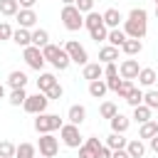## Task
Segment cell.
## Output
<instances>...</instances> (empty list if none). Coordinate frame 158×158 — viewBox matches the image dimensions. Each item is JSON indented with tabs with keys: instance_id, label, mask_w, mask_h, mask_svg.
Listing matches in <instances>:
<instances>
[{
	"instance_id": "4",
	"label": "cell",
	"mask_w": 158,
	"mask_h": 158,
	"mask_svg": "<svg viewBox=\"0 0 158 158\" xmlns=\"http://www.w3.org/2000/svg\"><path fill=\"white\" fill-rule=\"evenodd\" d=\"M59 20H62L64 30H69V32H77L84 27V15L77 10V5H64L59 12Z\"/></svg>"
},
{
	"instance_id": "44",
	"label": "cell",
	"mask_w": 158,
	"mask_h": 158,
	"mask_svg": "<svg viewBox=\"0 0 158 158\" xmlns=\"http://www.w3.org/2000/svg\"><path fill=\"white\" fill-rule=\"evenodd\" d=\"M84 143H86V146H89V148H91L94 153H99V148L104 146V143H101V141H99L96 136H89V138H84Z\"/></svg>"
},
{
	"instance_id": "51",
	"label": "cell",
	"mask_w": 158,
	"mask_h": 158,
	"mask_svg": "<svg viewBox=\"0 0 158 158\" xmlns=\"http://www.w3.org/2000/svg\"><path fill=\"white\" fill-rule=\"evenodd\" d=\"M62 2H64V5H74L77 0H62Z\"/></svg>"
},
{
	"instance_id": "5",
	"label": "cell",
	"mask_w": 158,
	"mask_h": 158,
	"mask_svg": "<svg viewBox=\"0 0 158 158\" xmlns=\"http://www.w3.org/2000/svg\"><path fill=\"white\" fill-rule=\"evenodd\" d=\"M59 141H62L67 148H81V146H84V136L79 133V126H74V123H69V121L59 128Z\"/></svg>"
},
{
	"instance_id": "36",
	"label": "cell",
	"mask_w": 158,
	"mask_h": 158,
	"mask_svg": "<svg viewBox=\"0 0 158 158\" xmlns=\"http://www.w3.org/2000/svg\"><path fill=\"white\" fill-rule=\"evenodd\" d=\"M133 89H136V84H133V81H131V79H123V81H121V86H118V91H116V94H118V99H123V101H126V99H128V94H131V91H133Z\"/></svg>"
},
{
	"instance_id": "14",
	"label": "cell",
	"mask_w": 158,
	"mask_h": 158,
	"mask_svg": "<svg viewBox=\"0 0 158 158\" xmlns=\"http://www.w3.org/2000/svg\"><path fill=\"white\" fill-rule=\"evenodd\" d=\"M101 15H104V25H106L109 30H116V27L121 25V20H123V15H121L116 7H109V10H104Z\"/></svg>"
},
{
	"instance_id": "35",
	"label": "cell",
	"mask_w": 158,
	"mask_h": 158,
	"mask_svg": "<svg viewBox=\"0 0 158 158\" xmlns=\"http://www.w3.org/2000/svg\"><path fill=\"white\" fill-rule=\"evenodd\" d=\"M143 104L153 111V109H158V89H148V91H143Z\"/></svg>"
},
{
	"instance_id": "9",
	"label": "cell",
	"mask_w": 158,
	"mask_h": 158,
	"mask_svg": "<svg viewBox=\"0 0 158 158\" xmlns=\"http://www.w3.org/2000/svg\"><path fill=\"white\" fill-rule=\"evenodd\" d=\"M37 148H40L42 158H54L59 153V138H54V133H44V136H40Z\"/></svg>"
},
{
	"instance_id": "2",
	"label": "cell",
	"mask_w": 158,
	"mask_h": 158,
	"mask_svg": "<svg viewBox=\"0 0 158 158\" xmlns=\"http://www.w3.org/2000/svg\"><path fill=\"white\" fill-rule=\"evenodd\" d=\"M42 54H44V59L54 67V69H59V72H64V69H69V64H72V59H69V54H67V49L64 47H59V44H47V47H42Z\"/></svg>"
},
{
	"instance_id": "38",
	"label": "cell",
	"mask_w": 158,
	"mask_h": 158,
	"mask_svg": "<svg viewBox=\"0 0 158 158\" xmlns=\"http://www.w3.org/2000/svg\"><path fill=\"white\" fill-rule=\"evenodd\" d=\"M15 151H17L15 143H10V141H0V158H15Z\"/></svg>"
},
{
	"instance_id": "12",
	"label": "cell",
	"mask_w": 158,
	"mask_h": 158,
	"mask_svg": "<svg viewBox=\"0 0 158 158\" xmlns=\"http://www.w3.org/2000/svg\"><path fill=\"white\" fill-rule=\"evenodd\" d=\"M81 77L86 81H96V79H104V64L101 62H89L84 69H81Z\"/></svg>"
},
{
	"instance_id": "31",
	"label": "cell",
	"mask_w": 158,
	"mask_h": 158,
	"mask_svg": "<svg viewBox=\"0 0 158 158\" xmlns=\"http://www.w3.org/2000/svg\"><path fill=\"white\" fill-rule=\"evenodd\" d=\"M99 25H104V15H101V12L91 10L89 15H84V27H86V30H94V27H99Z\"/></svg>"
},
{
	"instance_id": "16",
	"label": "cell",
	"mask_w": 158,
	"mask_h": 158,
	"mask_svg": "<svg viewBox=\"0 0 158 158\" xmlns=\"http://www.w3.org/2000/svg\"><path fill=\"white\" fill-rule=\"evenodd\" d=\"M126 153H128L131 158H143V156H146V143H143L141 138H128Z\"/></svg>"
},
{
	"instance_id": "26",
	"label": "cell",
	"mask_w": 158,
	"mask_h": 158,
	"mask_svg": "<svg viewBox=\"0 0 158 158\" xmlns=\"http://www.w3.org/2000/svg\"><path fill=\"white\" fill-rule=\"evenodd\" d=\"M106 91H109V86H106V81H104V79L89 81V96H94V99H104V96H106Z\"/></svg>"
},
{
	"instance_id": "1",
	"label": "cell",
	"mask_w": 158,
	"mask_h": 158,
	"mask_svg": "<svg viewBox=\"0 0 158 158\" xmlns=\"http://www.w3.org/2000/svg\"><path fill=\"white\" fill-rule=\"evenodd\" d=\"M121 30L126 32L128 40H143L146 32H148V12L143 7H133L128 12V17L123 20V27Z\"/></svg>"
},
{
	"instance_id": "21",
	"label": "cell",
	"mask_w": 158,
	"mask_h": 158,
	"mask_svg": "<svg viewBox=\"0 0 158 158\" xmlns=\"http://www.w3.org/2000/svg\"><path fill=\"white\" fill-rule=\"evenodd\" d=\"M109 123H111V131H114V133H126V131H128V126H131V118H128V116H123V114H116Z\"/></svg>"
},
{
	"instance_id": "46",
	"label": "cell",
	"mask_w": 158,
	"mask_h": 158,
	"mask_svg": "<svg viewBox=\"0 0 158 158\" xmlns=\"http://www.w3.org/2000/svg\"><path fill=\"white\" fill-rule=\"evenodd\" d=\"M111 153H114V151H111V148H109V146L104 143V146L99 148V153H96V158H111Z\"/></svg>"
},
{
	"instance_id": "37",
	"label": "cell",
	"mask_w": 158,
	"mask_h": 158,
	"mask_svg": "<svg viewBox=\"0 0 158 158\" xmlns=\"http://www.w3.org/2000/svg\"><path fill=\"white\" fill-rule=\"evenodd\" d=\"M126 104H128L131 109H136V106H141V104H143V91H141V89L136 86V89H133V91L128 94V99H126Z\"/></svg>"
},
{
	"instance_id": "33",
	"label": "cell",
	"mask_w": 158,
	"mask_h": 158,
	"mask_svg": "<svg viewBox=\"0 0 158 158\" xmlns=\"http://www.w3.org/2000/svg\"><path fill=\"white\" fill-rule=\"evenodd\" d=\"M99 114H101V118H109V121H111V118L118 114V106H116L114 101H104V104L99 106Z\"/></svg>"
},
{
	"instance_id": "49",
	"label": "cell",
	"mask_w": 158,
	"mask_h": 158,
	"mask_svg": "<svg viewBox=\"0 0 158 158\" xmlns=\"http://www.w3.org/2000/svg\"><path fill=\"white\" fill-rule=\"evenodd\" d=\"M111 158H131V156H128V153H126V148H123V151H114V153H111Z\"/></svg>"
},
{
	"instance_id": "7",
	"label": "cell",
	"mask_w": 158,
	"mask_h": 158,
	"mask_svg": "<svg viewBox=\"0 0 158 158\" xmlns=\"http://www.w3.org/2000/svg\"><path fill=\"white\" fill-rule=\"evenodd\" d=\"M47 106H49V99H47V94H42V91H37V94H30L27 99H25V104H22V109L27 111V114H47Z\"/></svg>"
},
{
	"instance_id": "13",
	"label": "cell",
	"mask_w": 158,
	"mask_h": 158,
	"mask_svg": "<svg viewBox=\"0 0 158 158\" xmlns=\"http://www.w3.org/2000/svg\"><path fill=\"white\" fill-rule=\"evenodd\" d=\"M67 118H69V123L81 126V123L86 121V106H81V104H72L69 111H67Z\"/></svg>"
},
{
	"instance_id": "30",
	"label": "cell",
	"mask_w": 158,
	"mask_h": 158,
	"mask_svg": "<svg viewBox=\"0 0 158 158\" xmlns=\"http://www.w3.org/2000/svg\"><path fill=\"white\" fill-rule=\"evenodd\" d=\"M15 158H37V146L35 143H20L15 151Z\"/></svg>"
},
{
	"instance_id": "39",
	"label": "cell",
	"mask_w": 158,
	"mask_h": 158,
	"mask_svg": "<svg viewBox=\"0 0 158 158\" xmlns=\"http://www.w3.org/2000/svg\"><path fill=\"white\" fill-rule=\"evenodd\" d=\"M62 96H64V89H62V84L57 81V84H54V86L47 91V99H49V101H59Z\"/></svg>"
},
{
	"instance_id": "28",
	"label": "cell",
	"mask_w": 158,
	"mask_h": 158,
	"mask_svg": "<svg viewBox=\"0 0 158 158\" xmlns=\"http://www.w3.org/2000/svg\"><path fill=\"white\" fill-rule=\"evenodd\" d=\"M32 44L40 47V49L47 47V44H49V32L42 30V27H35V30H32Z\"/></svg>"
},
{
	"instance_id": "18",
	"label": "cell",
	"mask_w": 158,
	"mask_h": 158,
	"mask_svg": "<svg viewBox=\"0 0 158 158\" xmlns=\"http://www.w3.org/2000/svg\"><path fill=\"white\" fill-rule=\"evenodd\" d=\"M7 86H10V89H25V86H27V74L20 72V69L10 72V74H7Z\"/></svg>"
},
{
	"instance_id": "15",
	"label": "cell",
	"mask_w": 158,
	"mask_h": 158,
	"mask_svg": "<svg viewBox=\"0 0 158 158\" xmlns=\"http://www.w3.org/2000/svg\"><path fill=\"white\" fill-rule=\"evenodd\" d=\"M156 79H158V74H156L153 67H141V72H138V84H141V86L151 89V86L156 84Z\"/></svg>"
},
{
	"instance_id": "8",
	"label": "cell",
	"mask_w": 158,
	"mask_h": 158,
	"mask_svg": "<svg viewBox=\"0 0 158 158\" xmlns=\"http://www.w3.org/2000/svg\"><path fill=\"white\" fill-rule=\"evenodd\" d=\"M64 49H67L72 64H79V67H86V64H89V54H86V49H84L77 40H67V42H64Z\"/></svg>"
},
{
	"instance_id": "34",
	"label": "cell",
	"mask_w": 158,
	"mask_h": 158,
	"mask_svg": "<svg viewBox=\"0 0 158 158\" xmlns=\"http://www.w3.org/2000/svg\"><path fill=\"white\" fill-rule=\"evenodd\" d=\"M89 37H91L94 42H106V37H109V27H106V25H99V27L89 30Z\"/></svg>"
},
{
	"instance_id": "22",
	"label": "cell",
	"mask_w": 158,
	"mask_h": 158,
	"mask_svg": "<svg viewBox=\"0 0 158 158\" xmlns=\"http://www.w3.org/2000/svg\"><path fill=\"white\" fill-rule=\"evenodd\" d=\"M153 136H158V121H146V123H141L138 138H141V141H151Z\"/></svg>"
},
{
	"instance_id": "40",
	"label": "cell",
	"mask_w": 158,
	"mask_h": 158,
	"mask_svg": "<svg viewBox=\"0 0 158 158\" xmlns=\"http://www.w3.org/2000/svg\"><path fill=\"white\" fill-rule=\"evenodd\" d=\"M74 5H77V10H79L81 15H89V12L94 10V0H77Z\"/></svg>"
},
{
	"instance_id": "19",
	"label": "cell",
	"mask_w": 158,
	"mask_h": 158,
	"mask_svg": "<svg viewBox=\"0 0 158 158\" xmlns=\"http://www.w3.org/2000/svg\"><path fill=\"white\" fill-rule=\"evenodd\" d=\"M54 84H57V77H54L52 72H40V79H37V91L47 94Z\"/></svg>"
},
{
	"instance_id": "54",
	"label": "cell",
	"mask_w": 158,
	"mask_h": 158,
	"mask_svg": "<svg viewBox=\"0 0 158 158\" xmlns=\"http://www.w3.org/2000/svg\"><path fill=\"white\" fill-rule=\"evenodd\" d=\"M40 158H42V156H40Z\"/></svg>"
},
{
	"instance_id": "50",
	"label": "cell",
	"mask_w": 158,
	"mask_h": 158,
	"mask_svg": "<svg viewBox=\"0 0 158 158\" xmlns=\"http://www.w3.org/2000/svg\"><path fill=\"white\" fill-rule=\"evenodd\" d=\"M7 96V89H5V84H0V99H5Z\"/></svg>"
},
{
	"instance_id": "20",
	"label": "cell",
	"mask_w": 158,
	"mask_h": 158,
	"mask_svg": "<svg viewBox=\"0 0 158 158\" xmlns=\"http://www.w3.org/2000/svg\"><path fill=\"white\" fill-rule=\"evenodd\" d=\"M116 59H118V47L104 44V47L99 49V62H101V64H111V62H116Z\"/></svg>"
},
{
	"instance_id": "25",
	"label": "cell",
	"mask_w": 158,
	"mask_h": 158,
	"mask_svg": "<svg viewBox=\"0 0 158 158\" xmlns=\"http://www.w3.org/2000/svg\"><path fill=\"white\" fill-rule=\"evenodd\" d=\"M121 52H123L126 57H136V54L143 52V42H141V40H126L123 47H121Z\"/></svg>"
},
{
	"instance_id": "24",
	"label": "cell",
	"mask_w": 158,
	"mask_h": 158,
	"mask_svg": "<svg viewBox=\"0 0 158 158\" xmlns=\"http://www.w3.org/2000/svg\"><path fill=\"white\" fill-rule=\"evenodd\" d=\"M126 143H128V138H123V133H109L106 136V146L111 148V151H123L126 148Z\"/></svg>"
},
{
	"instance_id": "3",
	"label": "cell",
	"mask_w": 158,
	"mask_h": 158,
	"mask_svg": "<svg viewBox=\"0 0 158 158\" xmlns=\"http://www.w3.org/2000/svg\"><path fill=\"white\" fill-rule=\"evenodd\" d=\"M62 126H64V121L59 118V114H37V116H35V131H37L40 136L54 133V131H59Z\"/></svg>"
},
{
	"instance_id": "52",
	"label": "cell",
	"mask_w": 158,
	"mask_h": 158,
	"mask_svg": "<svg viewBox=\"0 0 158 158\" xmlns=\"http://www.w3.org/2000/svg\"><path fill=\"white\" fill-rule=\"evenodd\" d=\"M156 17H158V7H156Z\"/></svg>"
},
{
	"instance_id": "11",
	"label": "cell",
	"mask_w": 158,
	"mask_h": 158,
	"mask_svg": "<svg viewBox=\"0 0 158 158\" xmlns=\"http://www.w3.org/2000/svg\"><path fill=\"white\" fill-rule=\"evenodd\" d=\"M15 20L20 22V27H25V30H35V25H37L40 17H37L35 10H22V7H20V12L15 15Z\"/></svg>"
},
{
	"instance_id": "47",
	"label": "cell",
	"mask_w": 158,
	"mask_h": 158,
	"mask_svg": "<svg viewBox=\"0 0 158 158\" xmlns=\"http://www.w3.org/2000/svg\"><path fill=\"white\" fill-rule=\"evenodd\" d=\"M17 2H20V7H22V10H32V7L37 5V0H17Z\"/></svg>"
},
{
	"instance_id": "45",
	"label": "cell",
	"mask_w": 158,
	"mask_h": 158,
	"mask_svg": "<svg viewBox=\"0 0 158 158\" xmlns=\"http://www.w3.org/2000/svg\"><path fill=\"white\" fill-rule=\"evenodd\" d=\"M77 151H79V158H96V153H94V151H91L86 143H84L81 148H77Z\"/></svg>"
},
{
	"instance_id": "41",
	"label": "cell",
	"mask_w": 158,
	"mask_h": 158,
	"mask_svg": "<svg viewBox=\"0 0 158 158\" xmlns=\"http://www.w3.org/2000/svg\"><path fill=\"white\" fill-rule=\"evenodd\" d=\"M15 30L10 27V22H0V40H12Z\"/></svg>"
},
{
	"instance_id": "32",
	"label": "cell",
	"mask_w": 158,
	"mask_h": 158,
	"mask_svg": "<svg viewBox=\"0 0 158 158\" xmlns=\"http://www.w3.org/2000/svg\"><path fill=\"white\" fill-rule=\"evenodd\" d=\"M27 96H30V94H27L25 89H10V94H7V101H10V106H22Z\"/></svg>"
},
{
	"instance_id": "6",
	"label": "cell",
	"mask_w": 158,
	"mask_h": 158,
	"mask_svg": "<svg viewBox=\"0 0 158 158\" xmlns=\"http://www.w3.org/2000/svg\"><path fill=\"white\" fill-rule=\"evenodd\" d=\"M22 59H25V64H27L30 69H35V72H42V69H44V64H47V59H44L42 49H40V47H35V44H30V47H25V49H22Z\"/></svg>"
},
{
	"instance_id": "23",
	"label": "cell",
	"mask_w": 158,
	"mask_h": 158,
	"mask_svg": "<svg viewBox=\"0 0 158 158\" xmlns=\"http://www.w3.org/2000/svg\"><path fill=\"white\" fill-rule=\"evenodd\" d=\"M128 37H126V32L121 30V27H116V30H109V37H106V44H111V47H123V42H126Z\"/></svg>"
},
{
	"instance_id": "42",
	"label": "cell",
	"mask_w": 158,
	"mask_h": 158,
	"mask_svg": "<svg viewBox=\"0 0 158 158\" xmlns=\"http://www.w3.org/2000/svg\"><path fill=\"white\" fill-rule=\"evenodd\" d=\"M111 77H118V67H116V62L104 64V79H111Z\"/></svg>"
},
{
	"instance_id": "27",
	"label": "cell",
	"mask_w": 158,
	"mask_h": 158,
	"mask_svg": "<svg viewBox=\"0 0 158 158\" xmlns=\"http://www.w3.org/2000/svg\"><path fill=\"white\" fill-rule=\"evenodd\" d=\"M136 123H146V121H153V111L146 106V104H141V106H136L133 109V116H131Z\"/></svg>"
},
{
	"instance_id": "10",
	"label": "cell",
	"mask_w": 158,
	"mask_h": 158,
	"mask_svg": "<svg viewBox=\"0 0 158 158\" xmlns=\"http://www.w3.org/2000/svg\"><path fill=\"white\" fill-rule=\"evenodd\" d=\"M138 72H141V67H138V59H133V57H128V59H123L121 64H118V74H121V79H138Z\"/></svg>"
},
{
	"instance_id": "17",
	"label": "cell",
	"mask_w": 158,
	"mask_h": 158,
	"mask_svg": "<svg viewBox=\"0 0 158 158\" xmlns=\"http://www.w3.org/2000/svg\"><path fill=\"white\" fill-rule=\"evenodd\" d=\"M12 42L17 44V47H30L32 44V30H25V27H17L15 30V35H12Z\"/></svg>"
},
{
	"instance_id": "53",
	"label": "cell",
	"mask_w": 158,
	"mask_h": 158,
	"mask_svg": "<svg viewBox=\"0 0 158 158\" xmlns=\"http://www.w3.org/2000/svg\"><path fill=\"white\" fill-rule=\"evenodd\" d=\"M156 7H158V0H156Z\"/></svg>"
},
{
	"instance_id": "48",
	"label": "cell",
	"mask_w": 158,
	"mask_h": 158,
	"mask_svg": "<svg viewBox=\"0 0 158 158\" xmlns=\"http://www.w3.org/2000/svg\"><path fill=\"white\" fill-rule=\"evenodd\" d=\"M148 146H151V151H153V153H158V136H153V138L148 141Z\"/></svg>"
},
{
	"instance_id": "43",
	"label": "cell",
	"mask_w": 158,
	"mask_h": 158,
	"mask_svg": "<svg viewBox=\"0 0 158 158\" xmlns=\"http://www.w3.org/2000/svg\"><path fill=\"white\" fill-rule=\"evenodd\" d=\"M104 81H106L109 91H118V86H121V81H123V79H121V74H118V77H111V79H104Z\"/></svg>"
},
{
	"instance_id": "29",
	"label": "cell",
	"mask_w": 158,
	"mask_h": 158,
	"mask_svg": "<svg viewBox=\"0 0 158 158\" xmlns=\"http://www.w3.org/2000/svg\"><path fill=\"white\" fill-rule=\"evenodd\" d=\"M17 12H20V2H17V0H0V15L15 17Z\"/></svg>"
}]
</instances>
